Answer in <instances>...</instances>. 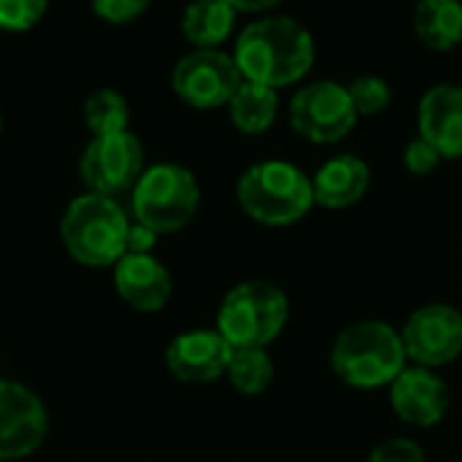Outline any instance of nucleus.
I'll use <instances>...</instances> for the list:
<instances>
[{"label": "nucleus", "instance_id": "nucleus-13", "mask_svg": "<svg viewBox=\"0 0 462 462\" xmlns=\"http://www.w3.org/2000/svg\"><path fill=\"white\" fill-rule=\"evenodd\" d=\"M233 346L214 328L179 333L165 349V368L184 384H211L225 376Z\"/></svg>", "mask_w": 462, "mask_h": 462}, {"label": "nucleus", "instance_id": "nucleus-16", "mask_svg": "<svg viewBox=\"0 0 462 462\" xmlns=\"http://www.w3.org/2000/svg\"><path fill=\"white\" fill-rule=\"evenodd\" d=\"M311 184L317 206L333 211L352 208L371 187V168L357 154H336L319 165V171L311 176Z\"/></svg>", "mask_w": 462, "mask_h": 462}, {"label": "nucleus", "instance_id": "nucleus-23", "mask_svg": "<svg viewBox=\"0 0 462 462\" xmlns=\"http://www.w3.org/2000/svg\"><path fill=\"white\" fill-rule=\"evenodd\" d=\"M49 0H0V30L27 32L46 16Z\"/></svg>", "mask_w": 462, "mask_h": 462}, {"label": "nucleus", "instance_id": "nucleus-18", "mask_svg": "<svg viewBox=\"0 0 462 462\" xmlns=\"http://www.w3.org/2000/svg\"><path fill=\"white\" fill-rule=\"evenodd\" d=\"M236 14L227 0H192L181 14V35L195 49H219L236 27Z\"/></svg>", "mask_w": 462, "mask_h": 462}, {"label": "nucleus", "instance_id": "nucleus-2", "mask_svg": "<svg viewBox=\"0 0 462 462\" xmlns=\"http://www.w3.org/2000/svg\"><path fill=\"white\" fill-rule=\"evenodd\" d=\"M330 365L346 387L379 390L398 379L409 357L398 328L384 319H357L336 336Z\"/></svg>", "mask_w": 462, "mask_h": 462}, {"label": "nucleus", "instance_id": "nucleus-5", "mask_svg": "<svg viewBox=\"0 0 462 462\" xmlns=\"http://www.w3.org/2000/svg\"><path fill=\"white\" fill-rule=\"evenodd\" d=\"M290 319V298L282 287L249 279L227 290L217 311V330L233 349H268Z\"/></svg>", "mask_w": 462, "mask_h": 462}, {"label": "nucleus", "instance_id": "nucleus-14", "mask_svg": "<svg viewBox=\"0 0 462 462\" xmlns=\"http://www.w3.org/2000/svg\"><path fill=\"white\" fill-rule=\"evenodd\" d=\"M114 287L116 295L141 314L162 311L173 295V279L162 260L135 252H127L114 265Z\"/></svg>", "mask_w": 462, "mask_h": 462}, {"label": "nucleus", "instance_id": "nucleus-7", "mask_svg": "<svg viewBox=\"0 0 462 462\" xmlns=\"http://www.w3.org/2000/svg\"><path fill=\"white\" fill-rule=\"evenodd\" d=\"M360 114L352 103L349 87L338 81H311L300 87L290 103L292 130L311 143H338L344 141Z\"/></svg>", "mask_w": 462, "mask_h": 462}, {"label": "nucleus", "instance_id": "nucleus-17", "mask_svg": "<svg viewBox=\"0 0 462 462\" xmlns=\"http://www.w3.org/2000/svg\"><path fill=\"white\" fill-rule=\"evenodd\" d=\"M414 32L433 51H452L462 43V0H420Z\"/></svg>", "mask_w": 462, "mask_h": 462}, {"label": "nucleus", "instance_id": "nucleus-11", "mask_svg": "<svg viewBox=\"0 0 462 462\" xmlns=\"http://www.w3.org/2000/svg\"><path fill=\"white\" fill-rule=\"evenodd\" d=\"M49 433V411L35 390L0 379V460L14 462L41 449Z\"/></svg>", "mask_w": 462, "mask_h": 462}, {"label": "nucleus", "instance_id": "nucleus-19", "mask_svg": "<svg viewBox=\"0 0 462 462\" xmlns=\"http://www.w3.org/2000/svg\"><path fill=\"white\" fill-rule=\"evenodd\" d=\"M230 122L238 133L263 135L273 127L279 116V89H271L257 81H241L236 95L227 103Z\"/></svg>", "mask_w": 462, "mask_h": 462}, {"label": "nucleus", "instance_id": "nucleus-8", "mask_svg": "<svg viewBox=\"0 0 462 462\" xmlns=\"http://www.w3.org/2000/svg\"><path fill=\"white\" fill-rule=\"evenodd\" d=\"M244 76L222 49H192L184 54L171 76V87L181 103L198 111H214L230 103Z\"/></svg>", "mask_w": 462, "mask_h": 462}, {"label": "nucleus", "instance_id": "nucleus-6", "mask_svg": "<svg viewBox=\"0 0 462 462\" xmlns=\"http://www.w3.org/2000/svg\"><path fill=\"white\" fill-rule=\"evenodd\" d=\"M130 206L138 225L157 236L184 230L200 208V184L179 162L149 165L130 189Z\"/></svg>", "mask_w": 462, "mask_h": 462}, {"label": "nucleus", "instance_id": "nucleus-3", "mask_svg": "<svg viewBox=\"0 0 462 462\" xmlns=\"http://www.w3.org/2000/svg\"><path fill=\"white\" fill-rule=\"evenodd\" d=\"M133 222L116 198L84 192L73 198L60 219L65 252L84 268H108L127 254Z\"/></svg>", "mask_w": 462, "mask_h": 462}, {"label": "nucleus", "instance_id": "nucleus-25", "mask_svg": "<svg viewBox=\"0 0 462 462\" xmlns=\"http://www.w3.org/2000/svg\"><path fill=\"white\" fill-rule=\"evenodd\" d=\"M368 462H428V455L417 441L398 436V439H387L379 447H374L368 455Z\"/></svg>", "mask_w": 462, "mask_h": 462}, {"label": "nucleus", "instance_id": "nucleus-26", "mask_svg": "<svg viewBox=\"0 0 462 462\" xmlns=\"http://www.w3.org/2000/svg\"><path fill=\"white\" fill-rule=\"evenodd\" d=\"M441 160L444 157L439 154V149L433 143H428L422 135H417L414 141H409V146L403 152V162H406L409 173H414V176H430L439 168Z\"/></svg>", "mask_w": 462, "mask_h": 462}, {"label": "nucleus", "instance_id": "nucleus-29", "mask_svg": "<svg viewBox=\"0 0 462 462\" xmlns=\"http://www.w3.org/2000/svg\"><path fill=\"white\" fill-rule=\"evenodd\" d=\"M0 133H3V116H0Z\"/></svg>", "mask_w": 462, "mask_h": 462}, {"label": "nucleus", "instance_id": "nucleus-28", "mask_svg": "<svg viewBox=\"0 0 462 462\" xmlns=\"http://www.w3.org/2000/svg\"><path fill=\"white\" fill-rule=\"evenodd\" d=\"M236 11H249V14H260V11H271L276 8L282 0H227Z\"/></svg>", "mask_w": 462, "mask_h": 462}, {"label": "nucleus", "instance_id": "nucleus-15", "mask_svg": "<svg viewBox=\"0 0 462 462\" xmlns=\"http://www.w3.org/2000/svg\"><path fill=\"white\" fill-rule=\"evenodd\" d=\"M420 135L439 149L444 160L462 157V87L436 84L420 100Z\"/></svg>", "mask_w": 462, "mask_h": 462}, {"label": "nucleus", "instance_id": "nucleus-24", "mask_svg": "<svg viewBox=\"0 0 462 462\" xmlns=\"http://www.w3.org/2000/svg\"><path fill=\"white\" fill-rule=\"evenodd\" d=\"M92 14L108 24H130L146 14L152 0H89Z\"/></svg>", "mask_w": 462, "mask_h": 462}, {"label": "nucleus", "instance_id": "nucleus-27", "mask_svg": "<svg viewBox=\"0 0 462 462\" xmlns=\"http://www.w3.org/2000/svg\"><path fill=\"white\" fill-rule=\"evenodd\" d=\"M157 241V233H152L149 227L143 225H133L130 227V236H127V252H135V254H152V246Z\"/></svg>", "mask_w": 462, "mask_h": 462}, {"label": "nucleus", "instance_id": "nucleus-10", "mask_svg": "<svg viewBox=\"0 0 462 462\" xmlns=\"http://www.w3.org/2000/svg\"><path fill=\"white\" fill-rule=\"evenodd\" d=\"M411 365L444 368L462 355V311L449 303H425L401 328Z\"/></svg>", "mask_w": 462, "mask_h": 462}, {"label": "nucleus", "instance_id": "nucleus-12", "mask_svg": "<svg viewBox=\"0 0 462 462\" xmlns=\"http://www.w3.org/2000/svg\"><path fill=\"white\" fill-rule=\"evenodd\" d=\"M387 390L390 409L395 411V417L420 430L441 425L452 406L449 384L433 368L409 363Z\"/></svg>", "mask_w": 462, "mask_h": 462}, {"label": "nucleus", "instance_id": "nucleus-20", "mask_svg": "<svg viewBox=\"0 0 462 462\" xmlns=\"http://www.w3.org/2000/svg\"><path fill=\"white\" fill-rule=\"evenodd\" d=\"M225 376L236 393H241L244 398H257L271 387L276 365L268 349H233Z\"/></svg>", "mask_w": 462, "mask_h": 462}, {"label": "nucleus", "instance_id": "nucleus-9", "mask_svg": "<svg viewBox=\"0 0 462 462\" xmlns=\"http://www.w3.org/2000/svg\"><path fill=\"white\" fill-rule=\"evenodd\" d=\"M143 146L130 130L92 135L79 160V176L87 192L116 198L135 187L143 173Z\"/></svg>", "mask_w": 462, "mask_h": 462}, {"label": "nucleus", "instance_id": "nucleus-30", "mask_svg": "<svg viewBox=\"0 0 462 462\" xmlns=\"http://www.w3.org/2000/svg\"><path fill=\"white\" fill-rule=\"evenodd\" d=\"M0 462H5V460H0Z\"/></svg>", "mask_w": 462, "mask_h": 462}, {"label": "nucleus", "instance_id": "nucleus-4", "mask_svg": "<svg viewBox=\"0 0 462 462\" xmlns=\"http://www.w3.org/2000/svg\"><path fill=\"white\" fill-rule=\"evenodd\" d=\"M236 198L241 211L265 227H290L317 206L311 176L287 160L249 165L236 184Z\"/></svg>", "mask_w": 462, "mask_h": 462}, {"label": "nucleus", "instance_id": "nucleus-1", "mask_svg": "<svg viewBox=\"0 0 462 462\" xmlns=\"http://www.w3.org/2000/svg\"><path fill=\"white\" fill-rule=\"evenodd\" d=\"M233 60L246 81L284 89L309 76L317 60V41L292 16H265L241 30Z\"/></svg>", "mask_w": 462, "mask_h": 462}, {"label": "nucleus", "instance_id": "nucleus-22", "mask_svg": "<svg viewBox=\"0 0 462 462\" xmlns=\"http://www.w3.org/2000/svg\"><path fill=\"white\" fill-rule=\"evenodd\" d=\"M349 95H352V103H355L360 116H376L393 100V89H390L387 79H382V76H360V79H355L349 84Z\"/></svg>", "mask_w": 462, "mask_h": 462}, {"label": "nucleus", "instance_id": "nucleus-21", "mask_svg": "<svg viewBox=\"0 0 462 462\" xmlns=\"http://www.w3.org/2000/svg\"><path fill=\"white\" fill-rule=\"evenodd\" d=\"M84 122L92 135L122 133L130 125V106L122 92L103 87L84 100Z\"/></svg>", "mask_w": 462, "mask_h": 462}]
</instances>
